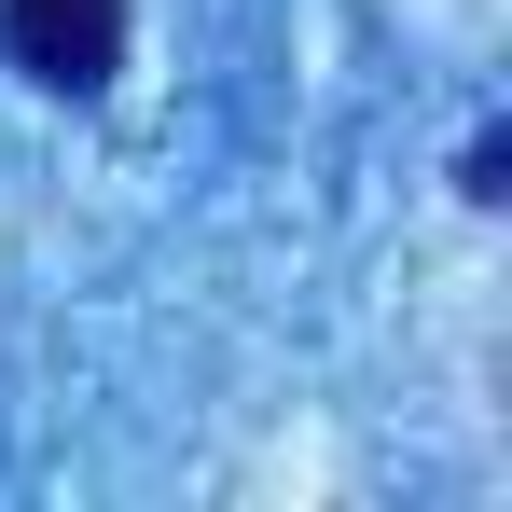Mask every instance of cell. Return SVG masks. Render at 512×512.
Here are the masks:
<instances>
[{
  "label": "cell",
  "mask_w": 512,
  "mask_h": 512,
  "mask_svg": "<svg viewBox=\"0 0 512 512\" xmlns=\"http://www.w3.org/2000/svg\"><path fill=\"white\" fill-rule=\"evenodd\" d=\"M0 56L42 97H97L125 70V0H0Z\"/></svg>",
  "instance_id": "6da1fadb"
},
{
  "label": "cell",
  "mask_w": 512,
  "mask_h": 512,
  "mask_svg": "<svg viewBox=\"0 0 512 512\" xmlns=\"http://www.w3.org/2000/svg\"><path fill=\"white\" fill-rule=\"evenodd\" d=\"M457 194H471V208H499V194H512V139H499V125L457 153Z\"/></svg>",
  "instance_id": "7a4b0ae2"
}]
</instances>
